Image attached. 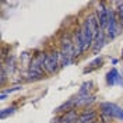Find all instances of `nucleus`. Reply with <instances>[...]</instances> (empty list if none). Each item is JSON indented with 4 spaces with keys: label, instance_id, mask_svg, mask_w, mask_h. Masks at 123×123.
Listing matches in <instances>:
<instances>
[{
    "label": "nucleus",
    "instance_id": "nucleus-20",
    "mask_svg": "<svg viewBox=\"0 0 123 123\" xmlns=\"http://www.w3.org/2000/svg\"><path fill=\"white\" fill-rule=\"evenodd\" d=\"M92 123H101V122H92Z\"/></svg>",
    "mask_w": 123,
    "mask_h": 123
},
{
    "label": "nucleus",
    "instance_id": "nucleus-12",
    "mask_svg": "<svg viewBox=\"0 0 123 123\" xmlns=\"http://www.w3.org/2000/svg\"><path fill=\"white\" fill-rule=\"evenodd\" d=\"M94 99H95V95H91V94H88V95H77L76 106H87V105L92 104Z\"/></svg>",
    "mask_w": 123,
    "mask_h": 123
},
{
    "label": "nucleus",
    "instance_id": "nucleus-16",
    "mask_svg": "<svg viewBox=\"0 0 123 123\" xmlns=\"http://www.w3.org/2000/svg\"><path fill=\"white\" fill-rule=\"evenodd\" d=\"M20 90H21V85H15V87L10 88V90H4V91H1L0 98H1V99H6V97H7L8 94H11V92H14V91H20Z\"/></svg>",
    "mask_w": 123,
    "mask_h": 123
},
{
    "label": "nucleus",
    "instance_id": "nucleus-10",
    "mask_svg": "<svg viewBox=\"0 0 123 123\" xmlns=\"http://www.w3.org/2000/svg\"><path fill=\"white\" fill-rule=\"evenodd\" d=\"M78 116H80V113H77L76 109H74V111H69V112L63 113V115L57 119V123H77Z\"/></svg>",
    "mask_w": 123,
    "mask_h": 123
},
{
    "label": "nucleus",
    "instance_id": "nucleus-3",
    "mask_svg": "<svg viewBox=\"0 0 123 123\" xmlns=\"http://www.w3.org/2000/svg\"><path fill=\"white\" fill-rule=\"evenodd\" d=\"M99 109L102 115H106L112 119H120L123 122V109L120 106H117L116 104L102 102V104H99Z\"/></svg>",
    "mask_w": 123,
    "mask_h": 123
},
{
    "label": "nucleus",
    "instance_id": "nucleus-9",
    "mask_svg": "<svg viewBox=\"0 0 123 123\" xmlns=\"http://www.w3.org/2000/svg\"><path fill=\"white\" fill-rule=\"evenodd\" d=\"M73 45H74V53H76V57H78V56L85 50L84 42H83V37H81L80 31L74 32V35H73Z\"/></svg>",
    "mask_w": 123,
    "mask_h": 123
},
{
    "label": "nucleus",
    "instance_id": "nucleus-8",
    "mask_svg": "<svg viewBox=\"0 0 123 123\" xmlns=\"http://www.w3.org/2000/svg\"><path fill=\"white\" fill-rule=\"evenodd\" d=\"M106 34H105V31L104 30H99L98 31V34L95 35V38H94V42H92V46H91V49H92V52L94 53H98L101 49L105 46V43H106Z\"/></svg>",
    "mask_w": 123,
    "mask_h": 123
},
{
    "label": "nucleus",
    "instance_id": "nucleus-19",
    "mask_svg": "<svg viewBox=\"0 0 123 123\" xmlns=\"http://www.w3.org/2000/svg\"><path fill=\"white\" fill-rule=\"evenodd\" d=\"M122 60H123V49H122Z\"/></svg>",
    "mask_w": 123,
    "mask_h": 123
},
{
    "label": "nucleus",
    "instance_id": "nucleus-14",
    "mask_svg": "<svg viewBox=\"0 0 123 123\" xmlns=\"http://www.w3.org/2000/svg\"><path fill=\"white\" fill-rule=\"evenodd\" d=\"M101 64H102V57H95V59L88 64V67H85L84 69V73H90V71H92V70L98 69Z\"/></svg>",
    "mask_w": 123,
    "mask_h": 123
},
{
    "label": "nucleus",
    "instance_id": "nucleus-2",
    "mask_svg": "<svg viewBox=\"0 0 123 123\" xmlns=\"http://www.w3.org/2000/svg\"><path fill=\"white\" fill-rule=\"evenodd\" d=\"M105 34H106V38L109 41L115 39L119 34H120V24L117 21V17H116V13L113 8H109V17H108V24H106V28H105Z\"/></svg>",
    "mask_w": 123,
    "mask_h": 123
},
{
    "label": "nucleus",
    "instance_id": "nucleus-17",
    "mask_svg": "<svg viewBox=\"0 0 123 123\" xmlns=\"http://www.w3.org/2000/svg\"><path fill=\"white\" fill-rule=\"evenodd\" d=\"M14 112H15V108H14V106H11V108H7V109H3V111L0 112V116H1V119H6L7 116L13 115Z\"/></svg>",
    "mask_w": 123,
    "mask_h": 123
},
{
    "label": "nucleus",
    "instance_id": "nucleus-18",
    "mask_svg": "<svg viewBox=\"0 0 123 123\" xmlns=\"http://www.w3.org/2000/svg\"><path fill=\"white\" fill-rule=\"evenodd\" d=\"M6 81V70H4V67L1 69V84Z\"/></svg>",
    "mask_w": 123,
    "mask_h": 123
},
{
    "label": "nucleus",
    "instance_id": "nucleus-7",
    "mask_svg": "<svg viewBox=\"0 0 123 123\" xmlns=\"http://www.w3.org/2000/svg\"><path fill=\"white\" fill-rule=\"evenodd\" d=\"M105 80H106V84L109 85V87H113V85H123V77L120 76V73H119L115 67L111 69L106 73Z\"/></svg>",
    "mask_w": 123,
    "mask_h": 123
},
{
    "label": "nucleus",
    "instance_id": "nucleus-1",
    "mask_svg": "<svg viewBox=\"0 0 123 123\" xmlns=\"http://www.w3.org/2000/svg\"><path fill=\"white\" fill-rule=\"evenodd\" d=\"M60 67H66L71 64L74 59H76V53H74V45H73V39L66 38L62 41V48H60Z\"/></svg>",
    "mask_w": 123,
    "mask_h": 123
},
{
    "label": "nucleus",
    "instance_id": "nucleus-4",
    "mask_svg": "<svg viewBox=\"0 0 123 123\" xmlns=\"http://www.w3.org/2000/svg\"><path fill=\"white\" fill-rule=\"evenodd\" d=\"M60 67V55L59 52H50L46 53L45 57V71L48 74H53Z\"/></svg>",
    "mask_w": 123,
    "mask_h": 123
},
{
    "label": "nucleus",
    "instance_id": "nucleus-13",
    "mask_svg": "<svg viewBox=\"0 0 123 123\" xmlns=\"http://www.w3.org/2000/svg\"><path fill=\"white\" fill-rule=\"evenodd\" d=\"M116 17H117V21L120 24V28L123 30V1L116 3V8H115Z\"/></svg>",
    "mask_w": 123,
    "mask_h": 123
},
{
    "label": "nucleus",
    "instance_id": "nucleus-6",
    "mask_svg": "<svg viewBox=\"0 0 123 123\" xmlns=\"http://www.w3.org/2000/svg\"><path fill=\"white\" fill-rule=\"evenodd\" d=\"M95 17L98 20L101 30H105L108 24V17H109V8L106 7L105 3H99V6L97 8V13H95Z\"/></svg>",
    "mask_w": 123,
    "mask_h": 123
},
{
    "label": "nucleus",
    "instance_id": "nucleus-15",
    "mask_svg": "<svg viewBox=\"0 0 123 123\" xmlns=\"http://www.w3.org/2000/svg\"><path fill=\"white\" fill-rule=\"evenodd\" d=\"M91 87H92V83H91V81L84 83V84L81 85L80 91H78V95H88V94H90V90H91Z\"/></svg>",
    "mask_w": 123,
    "mask_h": 123
},
{
    "label": "nucleus",
    "instance_id": "nucleus-5",
    "mask_svg": "<svg viewBox=\"0 0 123 123\" xmlns=\"http://www.w3.org/2000/svg\"><path fill=\"white\" fill-rule=\"evenodd\" d=\"M45 57H46L45 53H37L31 59L28 71H32V73L43 76V71H45Z\"/></svg>",
    "mask_w": 123,
    "mask_h": 123
},
{
    "label": "nucleus",
    "instance_id": "nucleus-11",
    "mask_svg": "<svg viewBox=\"0 0 123 123\" xmlns=\"http://www.w3.org/2000/svg\"><path fill=\"white\" fill-rule=\"evenodd\" d=\"M95 117H97V112L95 111H84L83 113H80L78 116V120L77 123H92L95 122Z\"/></svg>",
    "mask_w": 123,
    "mask_h": 123
}]
</instances>
